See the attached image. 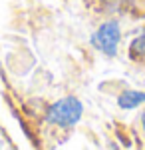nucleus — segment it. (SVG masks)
<instances>
[{
	"instance_id": "1",
	"label": "nucleus",
	"mask_w": 145,
	"mask_h": 150,
	"mask_svg": "<svg viewBox=\"0 0 145 150\" xmlns=\"http://www.w3.org/2000/svg\"><path fill=\"white\" fill-rule=\"evenodd\" d=\"M82 112H84V108H82V102H79L78 98L66 96V98L54 102L48 108L46 118H48V122H52V124H56V126L70 128V126H74V124L79 122Z\"/></svg>"
},
{
	"instance_id": "2",
	"label": "nucleus",
	"mask_w": 145,
	"mask_h": 150,
	"mask_svg": "<svg viewBox=\"0 0 145 150\" xmlns=\"http://www.w3.org/2000/svg\"><path fill=\"white\" fill-rule=\"evenodd\" d=\"M119 40H121V30H119V22H117V20H107V22H103L100 28L93 32V36H91L93 48H98L105 56H115V54H117Z\"/></svg>"
},
{
	"instance_id": "3",
	"label": "nucleus",
	"mask_w": 145,
	"mask_h": 150,
	"mask_svg": "<svg viewBox=\"0 0 145 150\" xmlns=\"http://www.w3.org/2000/svg\"><path fill=\"white\" fill-rule=\"evenodd\" d=\"M141 102H145V94L137 92V90H125L117 98V104H119V108H123V110H133Z\"/></svg>"
},
{
	"instance_id": "4",
	"label": "nucleus",
	"mask_w": 145,
	"mask_h": 150,
	"mask_svg": "<svg viewBox=\"0 0 145 150\" xmlns=\"http://www.w3.org/2000/svg\"><path fill=\"white\" fill-rule=\"evenodd\" d=\"M129 56L133 58V60H139V62L145 60V32L141 36H137L133 42H131V46H129Z\"/></svg>"
},
{
	"instance_id": "5",
	"label": "nucleus",
	"mask_w": 145,
	"mask_h": 150,
	"mask_svg": "<svg viewBox=\"0 0 145 150\" xmlns=\"http://www.w3.org/2000/svg\"><path fill=\"white\" fill-rule=\"evenodd\" d=\"M141 122H143V130H145V112H143V118H141Z\"/></svg>"
}]
</instances>
